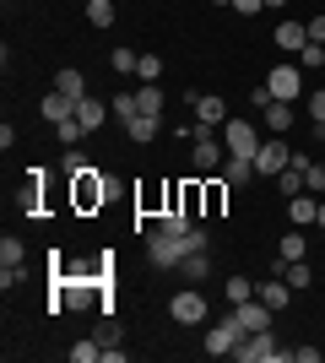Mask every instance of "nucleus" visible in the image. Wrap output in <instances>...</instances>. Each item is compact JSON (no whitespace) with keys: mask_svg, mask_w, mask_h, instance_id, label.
<instances>
[{"mask_svg":"<svg viewBox=\"0 0 325 363\" xmlns=\"http://www.w3.org/2000/svg\"><path fill=\"white\" fill-rule=\"evenodd\" d=\"M147 255H152V266L173 272V266L190 255V233H163V228H152V233H147Z\"/></svg>","mask_w":325,"mask_h":363,"instance_id":"1","label":"nucleus"},{"mask_svg":"<svg viewBox=\"0 0 325 363\" xmlns=\"http://www.w3.org/2000/svg\"><path fill=\"white\" fill-rule=\"evenodd\" d=\"M233 358H239V363H282L287 352H282L277 342H271V331H249L244 342L233 347Z\"/></svg>","mask_w":325,"mask_h":363,"instance_id":"2","label":"nucleus"},{"mask_svg":"<svg viewBox=\"0 0 325 363\" xmlns=\"http://www.w3.org/2000/svg\"><path fill=\"white\" fill-rule=\"evenodd\" d=\"M222 141H228V157H255L261 152V130L249 120H228L222 125Z\"/></svg>","mask_w":325,"mask_h":363,"instance_id":"3","label":"nucleus"},{"mask_svg":"<svg viewBox=\"0 0 325 363\" xmlns=\"http://www.w3.org/2000/svg\"><path fill=\"white\" fill-rule=\"evenodd\" d=\"M239 342H244V325H239V320H222V325H212V331H206V352H212V358H233V347H239Z\"/></svg>","mask_w":325,"mask_h":363,"instance_id":"4","label":"nucleus"},{"mask_svg":"<svg viewBox=\"0 0 325 363\" xmlns=\"http://www.w3.org/2000/svg\"><path fill=\"white\" fill-rule=\"evenodd\" d=\"M108 196H114V184H108V179H98V168L76 174V206H81V212H93V206H103Z\"/></svg>","mask_w":325,"mask_h":363,"instance_id":"5","label":"nucleus"},{"mask_svg":"<svg viewBox=\"0 0 325 363\" xmlns=\"http://www.w3.org/2000/svg\"><path fill=\"white\" fill-rule=\"evenodd\" d=\"M266 92L282 98V104H293L298 92H304V71H298V65H277V71L266 76Z\"/></svg>","mask_w":325,"mask_h":363,"instance_id":"6","label":"nucleus"},{"mask_svg":"<svg viewBox=\"0 0 325 363\" xmlns=\"http://www.w3.org/2000/svg\"><path fill=\"white\" fill-rule=\"evenodd\" d=\"M293 163V147H287V141H261V152H255V174H271V179H277L282 168Z\"/></svg>","mask_w":325,"mask_h":363,"instance_id":"7","label":"nucleus"},{"mask_svg":"<svg viewBox=\"0 0 325 363\" xmlns=\"http://www.w3.org/2000/svg\"><path fill=\"white\" fill-rule=\"evenodd\" d=\"M169 315L179 320V325H201V320H206V298L195 288H185V293H173V298H169Z\"/></svg>","mask_w":325,"mask_h":363,"instance_id":"8","label":"nucleus"},{"mask_svg":"<svg viewBox=\"0 0 325 363\" xmlns=\"http://www.w3.org/2000/svg\"><path fill=\"white\" fill-rule=\"evenodd\" d=\"M233 320L244 325V336H249V331H271V303L244 298V303H233Z\"/></svg>","mask_w":325,"mask_h":363,"instance_id":"9","label":"nucleus"},{"mask_svg":"<svg viewBox=\"0 0 325 363\" xmlns=\"http://www.w3.org/2000/svg\"><path fill=\"white\" fill-rule=\"evenodd\" d=\"M287 223H293V228H314V223H320V201H314L309 190L293 196V201H287Z\"/></svg>","mask_w":325,"mask_h":363,"instance_id":"10","label":"nucleus"},{"mask_svg":"<svg viewBox=\"0 0 325 363\" xmlns=\"http://www.w3.org/2000/svg\"><path fill=\"white\" fill-rule=\"evenodd\" d=\"M157 130H163V114H130V120H125V136L136 141V147H147Z\"/></svg>","mask_w":325,"mask_h":363,"instance_id":"11","label":"nucleus"},{"mask_svg":"<svg viewBox=\"0 0 325 363\" xmlns=\"http://www.w3.org/2000/svg\"><path fill=\"white\" fill-rule=\"evenodd\" d=\"M195 120H201V125H217V130H222V125H228V104H222L217 92H201V98H195Z\"/></svg>","mask_w":325,"mask_h":363,"instance_id":"12","label":"nucleus"},{"mask_svg":"<svg viewBox=\"0 0 325 363\" xmlns=\"http://www.w3.org/2000/svg\"><path fill=\"white\" fill-rule=\"evenodd\" d=\"M76 120L87 125V136H93V130H103V120H108V104H98L93 92H87V98L76 104Z\"/></svg>","mask_w":325,"mask_h":363,"instance_id":"13","label":"nucleus"},{"mask_svg":"<svg viewBox=\"0 0 325 363\" xmlns=\"http://www.w3.org/2000/svg\"><path fill=\"white\" fill-rule=\"evenodd\" d=\"M255 298H261V303H271V309H282V303L293 298V288H287V282H282V277L271 272V277L261 282V288H255Z\"/></svg>","mask_w":325,"mask_h":363,"instance_id":"14","label":"nucleus"},{"mask_svg":"<svg viewBox=\"0 0 325 363\" xmlns=\"http://www.w3.org/2000/svg\"><path fill=\"white\" fill-rule=\"evenodd\" d=\"M277 277L298 293V288H309V282H314V266H309V260H282V272H277Z\"/></svg>","mask_w":325,"mask_h":363,"instance_id":"15","label":"nucleus"},{"mask_svg":"<svg viewBox=\"0 0 325 363\" xmlns=\"http://www.w3.org/2000/svg\"><path fill=\"white\" fill-rule=\"evenodd\" d=\"M271 44H277V49H293V55H298V49L309 44V28H304V22H282Z\"/></svg>","mask_w":325,"mask_h":363,"instance_id":"16","label":"nucleus"},{"mask_svg":"<svg viewBox=\"0 0 325 363\" xmlns=\"http://www.w3.org/2000/svg\"><path fill=\"white\" fill-rule=\"evenodd\" d=\"M71 114H76V98H65V92H49V98H44V120L49 125L71 120Z\"/></svg>","mask_w":325,"mask_h":363,"instance_id":"17","label":"nucleus"},{"mask_svg":"<svg viewBox=\"0 0 325 363\" xmlns=\"http://www.w3.org/2000/svg\"><path fill=\"white\" fill-rule=\"evenodd\" d=\"M277 255H282V260H309V244H304V228H287V233H282Z\"/></svg>","mask_w":325,"mask_h":363,"instance_id":"18","label":"nucleus"},{"mask_svg":"<svg viewBox=\"0 0 325 363\" xmlns=\"http://www.w3.org/2000/svg\"><path fill=\"white\" fill-rule=\"evenodd\" d=\"M55 92H65V98H76V104L87 98V82H81V71H76V65H65V71L55 76Z\"/></svg>","mask_w":325,"mask_h":363,"instance_id":"19","label":"nucleus"},{"mask_svg":"<svg viewBox=\"0 0 325 363\" xmlns=\"http://www.w3.org/2000/svg\"><path fill=\"white\" fill-rule=\"evenodd\" d=\"M179 272H185V282H190V288H195V282H201V277L212 272V260H206V250H190V255L179 260Z\"/></svg>","mask_w":325,"mask_h":363,"instance_id":"20","label":"nucleus"},{"mask_svg":"<svg viewBox=\"0 0 325 363\" xmlns=\"http://www.w3.org/2000/svg\"><path fill=\"white\" fill-rule=\"evenodd\" d=\"M222 179L228 184H249L255 179V157H228V163H222Z\"/></svg>","mask_w":325,"mask_h":363,"instance_id":"21","label":"nucleus"},{"mask_svg":"<svg viewBox=\"0 0 325 363\" xmlns=\"http://www.w3.org/2000/svg\"><path fill=\"white\" fill-rule=\"evenodd\" d=\"M136 108H141V114H163V87H157V82L136 87Z\"/></svg>","mask_w":325,"mask_h":363,"instance_id":"22","label":"nucleus"},{"mask_svg":"<svg viewBox=\"0 0 325 363\" xmlns=\"http://www.w3.org/2000/svg\"><path fill=\"white\" fill-rule=\"evenodd\" d=\"M277 190H282L287 201H293V196H304V168H293V163H287V168L277 174Z\"/></svg>","mask_w":325,"mask_h":363,"instance_id":"23","label":"nucleus"},{"mask_svg":"<svg viewBox=\"0 0 325 363\" xmlns=\"http://www.w3.org/2000/svg\"><path fill=\"white\" fill-rule=\"evenodd\" d=\"M266 120H271V130H287V125H293V104L271 98V104H266Z\"/></svg>","mask_w":325,"mask_h":363,"instance_id":"24","label":"nucleus"},{"mask_svg":"<svg viewBox=\"0 0 325 363\" xmlns=\"http://www.w3.org/2000/svg\"><path fill=\"white\" fill-rule=\"evenodd\" d=\"M222 201H228V179L206 184V217H222Z\"/></svg>","mask_w":325,"mask_h":363,"instance_id":"25","label":"nucleus"},{"mask_svg":"<svg viewBox=\"0 0 325 363\" xmlns=\"http://www.w3.org/2000/svg\"><path fill=\"white\" fill-rule=\"evenodd\" d=\"M87 22H93V28H108V22H114V0H87Z\"/></svg>","mask_w":325,"mask_h":363,"instance_id":"26","label":"nucleus"},{"mask_svg":"<svg viewBox=\"0 0 325 363\" xmlns=\"http://www.w3.org/2000/svg\"><path fill=\"white\" fill-rule=\"evenodd\" d=\"M55 136H60V141H65V147H76V141H81V136H87V125H81V120H76V114H71V120H60V125H55Z\"/></svg>","mask_w":325,"mask_h":363,"instance_id":"27","label":"nucleus"},{"mask_svg":"<svg viewBox=\"0 0 325 363\" xmlns=\"http://www.w3.org/2000/svg\"><path fill=\"white\" fill-rule=\"evenodd\" d=\"M157 228H163V233H190V228H195V217H185V212H163V217H157Z\"/></svg>","mask_w":325,"mask_h":363,"instance_id":"28","label":"nucleus"},{"mask_svg":"<svg viewBox=\"0 0 325 363\" xmlns=\"http://www.w3.org/2000/svg\"><path fill=\"white\" fill-rule=\"evenodd\" d=\"M136 76H141V82H157V76H163V55H141V60H136Z\"/></svg>","mask_w":325,"mask_h":363,"instance_id":"29","label":"nucleus"},{"mask_svg":"<svg viewBox=\"0 0 325 363\" xmlns=\"http://www.w3.org/2000/svg\"><path fill=\"white\" fill-rule=\"evenodd\" d=\"M136 60H141L136 49H114V55H108V65H114L120 76H130V71H136Z\"/></svg>","mask_w":325,"mask_h":363,"instance_id":"30","label":"nucleus"},{"mask_svg":"<svg viewBox=\"0 0 325 363\" xmlns=\"http://www.w3.org/2000/svg\"><path fill=\"white\" fill-rule=\"evenodd\" d=\"M298 60H304V71H320V65H325V44H304V49H298Z\"/></svg>","mask_w":325,"mask_h":363,"instance_id":"31","label":"nucleus"},{"mask_svg":"<svg viewBox=\"0 0 325 363\" xmlns=\"http://www.w3.org/2000/svg\"><path fill=\"white\" fill-rule=\"evenodd\" d=\"M304 190H309V196H325V163H309V174H304Z\"/></svg>","mask_w":325,"mask_h":363,"instance_id":"32","label":"nucleus"},{"mask_svg":"<svg viewBox=\"0 0 325 363\" xmlns=\"http://www.w3.org/2000/svg\"><path fill=\"white\" fill-rule=\"evenodd\" d=\"M87 168H93V163H87V157L71 147V152H65V163H60V174H71V179H76V174H87Z\"/></svg>","mask_w":325,"mask_h":363,"instance_id":"33","label":"nucleus"},{"mask_svg":"<svg viewBox=\"0 0 325 363\" xmlns=\"http://www.w3.org/2000/svg\"><path fill=\"white\" fill-rule=\"evenodd\" d=\"M16 260H22V239L6 233V239H0V266H16Z\"/></svg>","mask_w":325,"mask_h":363,"instance_id":"34","label":"nucleus"},{"mask_svg":"<svg viewBox=\"0 0 325 363\" xmlns=\"http://www.w3.org/2000/svg\"><path fill=\"white\" fill-rule=\"evenodd\" d=\"M228 298H233V303L255 298V282H249V277H233V282H228Z\"/></svg>","mask_w":325,"mask_h":363,"instance_id":"35","label":"nucleus"},{"mask_svg":"<svg viewBox=\"0 0 325 363\" xmlns=\"http://www.w3.org/2000/svg\"><path fill=\"white\" fill-rule=\"evenodd\" d=\"M93 358H103L98 342H76V347H71V363H93Z\"/></svg>","mask_w":325,"mask_h":363,"instance_id":"36","label":"nucleus"},{"mask_svg":"<svg viewBox=\"0 0 325 363\" xmlns=\"http://www.w3.org/2000/svg\"><path fill=\"white\" fill-rule=\"evenodd\" d=\"M22 277H28V266H22V260H16V266H0V288L11 293L16 282H22Z\"/></svg>","mask_w":325,"mask_h":363,"instance_id":"37","label":"nucleus"},{"mask_svg":"<svg viewBox=\"0 0 325 363\" xmlns=\"http://www.w3.org/2000/svg\"><path fill=\"white\" fill-rule=\"evenodd\" d=\"M108 108H114L120 120H130V114H141V108H136V92H120V98H114V104H108Z\"/></svg>","mask_w":325,"mask_h":363,"instance_id":"38","label":"nucleus"},{"mask_svg":"<svg viewBox=\"0 0 325 363\" xmlns=\"http://www.w3.org/2000/svg\"><path fill=\"white\" fill-rule=\"evenodd\" d=\"M304 28H309V44H325V11H320V16H309Z\"/></svg>","mask_w":325,"mask_h":363,"instance_id":"39","label":"nucleus"},{"mask_svg":"<svg viewBox=\"0 0 325 363\" xmlns=\"http://www.w3.org/2000/svg\"><path fill=\"white\" fill-rule=\"evenodd\" d=\"M309 114H314V125L325 120V87H314V98H309Z\"/></svg>","mask_w":325,"mask_h":363,"instance_id":"40","label":"nucleus"},{"mask_svg":"<svg viewBox=\"0 0 325 363\" xmlns=\"http://www.w3.org/2000/svg\"><path fill=\"white\" fill-rule=\"evenodd\" d=\"M287 358H298V363H320V347H293Z\"/></svg>","mask_w":325,"mask_h":363,"instance_id":"41","label":"nucleus"},{"mask_svg":"<svg viewBox=\"0 0 325 363\" xmlns=\"http://www.w3.org/2000/svg\"><path fill=\"white\" fill-rule=\"evenodd\" d=\"M261 6H266V0H233V11H239V16H255Z\"/></svg>","mask_w":325,"mask_h":363,"instance_id":"42","label":"nucleus"},{"mask_svg":"<svg viewBox=\"0 0 325 363\" xmlns=\"http://www.w3.org/2000/svg\"><path fill=\"white\" fill-rule=\"evenodd\" d=\"M314 136H320V141H325V120H320V125H314Z\"/></svg>","mask_w":325,"mask_h":363,"instance_id":"43","label":"nucleus"},{"mask_svg":"<svg viewBox=\"0 0 325 363\" xmlns=\"http://www.w3.org/2000/svg\"><path fill=\"white\" fill-rule=\"evenodd\" d=\"M314 228H325V201H320V223H314Z\"/></svg>","mask_w":325,"mask_h":363,"instance_id":"44","label":"nucleus"},{"mask_svg":"<svg viewBox=\"0 0 325 363\" xmlns=\"http://www.w3.org/2000/svg\"><path fill=\"white\" fill-rule=\"evenodd\" d=\"M266 6H287V0H266Z\"/></svg>","mask_w":325,"mask_h":363,"instance_id":"45","label":"nucleus"},{"mask_svg":"<svg viewBox=\"0 0 325 363\" xmlns=\"http://www.w3.org/2000/svg\"><path fill=\"white\" fill-rule=\"evenodd\" d=\"M212 6H233V0H212Z\"/></svg>","mask_w":325,"mask_h":363,"instance_id":"46","label":"nucleus"}]
</instances>
